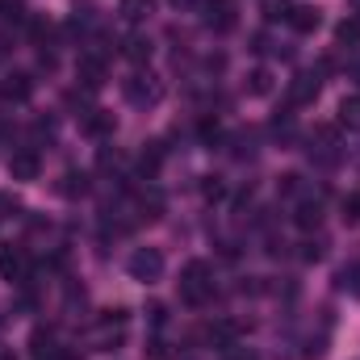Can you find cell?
Masks as SVG:
<instances>
[{"label": "cell", "mask_w": 360, "mask_h": 360, "mask_svg": "<svg viewBox=\"0 0 360 360\" xmlns=\"http://www.w3.org/2000/svg\"><path fill=\"white\" fill-rule=\"evenodd\" d=\"M180 297H184L188 306H205V302L214 297V281H210V264H201V260L184 264V272H180Z\"/></svg>", "instance_id": "cell-1"}, {"label": "cell", "mask_w": 360, "mask_h": 360, "mask_svg": "<svg viewBox=\"0 0 360 360\" xmlns=\"http://www.w3.org/2000/svg\"><path fill=\"white\" fill-rule=\"evenodd\" d=\"M126 269H130L134 281L151 285V281H160V276H164V252H160V248H139V252L126 260Z\"/></svg>", "instance_id": "cell-2"}, {"label": "cell", "mask_w": 360, "mask_h": 360, "mask_svg": "<svg viewBox=\"0 0 360 360\" xmlns=\"http://www.w3.org/2000/svg\"><path fill=\"white\" fill-rule=\"evenodd\" d=\"M122 92H126V101H130V105H160L164 84H160L151 72H134V76L122 84Z\"/></svg>", "instance_id": "cell-3"}, {"label": "cell", "mask_w": 360, "mask_h": 360, "mask_svg": "<svg viewBox=\"0 0 360 360\" xmlns=\"http://www.w3.org/2000/svg\"><path fill=\"white\" fill-rule=\"evenodd\" d=\"M0 276H4L8 285H25V281H30V256H25L21 248H4V252H0Z\"/></svg>", "instance_id": "cell-4"}, {"label": "cell", "mask_w": 360, "mask_h": 360, "mask_svg": "<svg viewBox=\"0 0 360 360\" xmlns=\"http://www.w3.org/2000/svg\"><path fill=\"white\" fill-rule=\"evenodd\" d=\"M205 25L214 34H226L235 25V0H205Z\"/></svg>", "instance_id": "cell-5"}, {"label": "cell", "mask_w": 360, "mask_h": 360, "mask_svg": "<svg viewBox=\"0 0 360 360\" xmlns=\"http://www.w3.org/2000/svg\"><path fill=\"white\" fill-rule=\"evenodd\" d=\"M319 96V76L314 72H297L289 80V105H310Z\"/></svg>", "instance_id": "cell-6"}, {"label": "cell", "mask_w": 360, "mask_h": 360, "mask_svg": "<svg viewBox=\"0 0 360 360\" xmlns=\"http://www.w3.org/2000/svg\"><path fill=\"white\" fill-rule=\"evenodd\" d=\"M285 21H289L297 34H314V30H319V21H323V13H319L314 4H293Z\"/></svg>", "instance_id": "cell-7"}, {"label": "cell", "mask_w": 360, "mask_h": 360, "mask_svg": "<svg viewBox=\"0 0 360 360\" xmlns=\"http://www.w3.org/2000/svg\"><path fill=\"white\" fill-rule=\"evenodd\" d=\"M38 172H42V160L34 151H17L8 160V176L13 180H38Z\"/></svg>", "instance_id": "cell-8"}, {"label": "cell", "mask_w": 360, "mask_h": 360, "mask_svg": "<svg viewBox=\"0 0 360 360\" xmlns=\"http://www.w3.org/2000/svg\"><path fill=\"white\" fill-rule=\"evenodd\" d=\"M76 76L84 80V89H101V84H105V59H101V55H80Z\"/></svg>", "instance_id": "cell-9"}, {"label": "cell", "mask_w": 360, "mask_h": 360, "mask_svg": "<svg viewBox=\"0 0 360 360\" xmlns=\"http://www.w3.org/2000/svg\"><path fill=\"white\" fill-rule=\"evenodd\" d=\"M0 92H4L8 101H30V92H34V80H30L25 72H13V76H4Z\"/></svg>", "instance_id": "cell-10"}, {"label": "cell", "mask_w": 360, "mask_h": 360, "mask_svg": "<svg viewBox=\"0 0 360 360\" xmlns=\"http://www.w3.org/2000/svg\"><path fill=\"white\" fill-rule=\"evenodd\" d=\"M122 55H126L130 63H147V59H151V38H143V34H130V38L122 42Z\"/></svg>", "instance_id": "cell-11"}, {"label": "cell", "mask_w": 360, "mask_h": 360, "mask_svg": "<svg viewBox=\"0 0 360 360\" xmlns=\"http://www.w3.org/2000/svg\"><path fill=\"white\" fill-rule=\"evenodd\" d=\"M84 134H92V139L113 134V113H109V109H92L89 117H84Z\"/></svg>", "instance_id": "cell-12"}, {"label": "cell", "mask_w": 360, "mask_h": 360, "mask_svg": "<svg viewBox=\"0 0 360 360\" xmlns=\"http://www.w3.org/2000/svg\"><path fill=\"white\" fill-rule=\"evenodd\" d=\"M117 13H122L126 21H147V17L155 13V0H122Z\"/></svg>", "instance_id": "cell-13"}, {"label": "cell", "mask_w": 360, "mask_h": 360, "mask_svg": "<svg viewBox=\"0 0 360 360\" xmlns=\"http://www.w3.org/2000/svg\"><path fill=\"white\" fill-rule=\"evenodd\" d=\"M340 126L344 130H360V96H344L340 101Z\"/></svg>", "instance_id": "cell-14"}, {"label": "cell", "mask_w": 360, "mask_h": 360, "mask_svg": "<svg viewBox=\"0 0 360 360\" xmlns=\"http://www.w3.org/2000/svg\"><path fill=\"white\" fill-rule=\"evenodd\" d=\"M335 42H340V46H356L360 42V17H344V21L335 25Z\"/></svg>", "instance_id": "cell-15"}, {"label": "cell", "mask_w": 360, "mask_h": 360, "mask_svg": "<svg viewBox=\"0 0 360 360\" xmlns=\"http://www.w3.org/2000/svg\"><path fill=\"white\" fill-rule=\"evenodd\" d=\"M160 164H164V147H160V143H147V151L139 155V168H143L147 176H155V172H160Z\"/></svg>", "instance_id": "cell-16"}, {"label": "cell", "mask_w": 360, "mask_h": 360, "mask_svg": "<svg viewBox=\"0 0 360 360\" xmlns=\"http://www.w3.org/2000/svg\"><path fill=\"white\" fill-rule=\"evenodd\" d=\"M293 222H297L302 231H310V226H319V222H323V210H319V201H306V205H297V214H293Z\"/></svg>", "instance_id": "cell-17"}, {"label": "cell", "mask_w": 360, "mask_h": 360, "mask_svg": "<svg viewBox=\"0 0 360 360\" xmlns=\"http://www.w3.org/2000/svg\"><path fill=\"white\" fill-rule=\"evenodd\" d=\"M59 193H63V197L89 193V176H84V172H68V176H63V184H59Z\"/></svg>", "instance_id": "cell-18"}, {"label": "cell", "mask_w": 360, "mask_h": 360, "mask_svg": "<svg viewBox=\"0 0 360 360\" xmlns=\"http://www.w3.org/2000/svg\"><path fill=\"white\" fill-rule=\"evenodd\" d=\"M218 360H260V356H256V348H243V344H226Z\"/></svg>", "instance_id": "cell-19"}, {"label": "cell", "mask_w": 360, "mask_h": 360, "mask_svg": "<svg viewBox=\"0 0 360 360\" xmlns=\"http://www.w3.org/2000/svg\"><path fill=\"white\" fill-rule=\"evenodd\" d=\"M335 281H340V289H352V293L360 297V264H352V269H344L340 276H335Z\"/></svg>", "instance_id": "cell-20"}, {"label": "cell", "mask_w": 360, "mask_h": 360, "mask_svg": "<svg viewBox=\"0 0 360 360\" xmlns=\"http://www.w3.org/2000/svg\"><path fill=\"white\" fill-rule=\"evenodd\" d=\"M0 17L4 21H21L25 17V4L21 0H0Z\"/></svg>", "instance_id": "cell-21"}, {"label": "cell", "mask_w": 360, "mask_h": 360, "mask_svg": "<svg viewBox=\"0 0 360 360\" xmlns=\"http://www.w3.org/2000/svg\"><path fill=\"white\" fill-rule=\"evenodd\" d=\"M248 89L256 92V96H264V92L272 89V76L264 72V68H256V72H252V84H248Z\"/></svg>", "instance_id": "cell-22"}, {"label": "cell", "mask_w": 360, "mask_h": 360, "mask_svg": "<svg viewBox=\"0 0 360 360\" xmlns=\"http://www.w3.org/2000/svg\"><path fill=\"white\" fill-rule=\"evenodd\" d=\"M289 8H293L289 0H264V17H269V21H276V17H289Z\"/></svg>", "instance_id": "cell-23"}, {"label": "cell", "mask_w": 360, "mask_h": 360, "mask_svg": "<svg viewBox=\"0 0 360 360\" xmlns=\"http://www.w3.org/2000/svg\"><path fill=\"white\" fill-rule=\"evenodd\" d=\"M218 139H222V126H218V122H201V143H205V147H214Z\"/></svg>", "instance_id": "cell-24"}, {"label": "cell", "mask_w": 360, "mask_h": 360, "mask_svg": "<svg viewBox=\"0 0 360 360\" xmlns=\"http://www.w3.org/2000/svg\"><path fill=\"white\" fill-rule=\"evenodd\" d=\"M143 356H147V360H172V352H168V344H164V340H151Z\"/></svg>", "instance_id": "cell-25"}, {"label": "cell", "mask_w": 360, "mask_h": 360, "mask_svg": "<svg viewBox=\"0 0 360 360\" xmlns=\"http://www.w3.org/2000/svg\"><path fill=\"white\" fill-rule=\"evenodd\" d=\"M344 222H360V193L344 197Z\"/></svg>", "instance_id": "cell-26"}, {"label": "cell", "mask_w": 360, "mask_h": 360, "mask_svg": "<svg viewBox=\"0 0 360 360\" xmlns=\"http://www.w3.org/2000/svg\"><path fill=\"white\" fill-rule=\"evenodd\" d=\"M147 319H151V327H164V319H168V310L155 302V306H147Z\"/></svg>", "instance_id": "cell-27"}, {"label": "cell", "mask_w": 360, "mask_h": 360, "mask_svg": "<svg viewBox=\"0 0 360 360\" xmlns=\"http://www.w3.org/2000/svg\"><path fill=\"white\" fill-rule=\"evenodd\" d=\"M302 260H323V243H306L302 248Z\"/></svg>", "instance_id": "cell-28"}, {"label": "cell", "mask_w": 360, "mask_h": 360, "mask_svg": "<svg viewBox=\"0 0 360 360\" xmlns=\"http://www.w3.org/2000/svg\"><path fill=\"white\" fill-rule=\"evenodd\" d=\"M281 193H297V176H281Z\"/></svg>", "instance_id": "cell-29"}, {"label": "cell", "mask_w": 360, "mask_h": 360, "mask_svg": "<svg viewBox=\"0 0 360 360\" xmlns=\"http://www.w3.org/2000/svg\"><path fill=\"white\" fill-rule=\"evenodd\" d=\"M42 360H76V356H72V352H59V348H55L51 356H42Z\"/></svg>", "instance_id": "cell-30"}, {"label": "cell", "mask_w": 360, "mask_h": 360, "mask_svg": "<svg viewBox=\"0 0 360 360\" xmlns=\"http://www.w3.org/2000/svg\"><path fill=\"white\" fill-rule=\"evenodd\" d=\"M0 360H13V352H0Z\"/></svg>", "instance_id": "cell-31"}, {"label": "cell", "mask_w": 360, "mask_h": 360, "mask_svg": "<svg viewBox=\"0 0 360 360\" xmlns=\"http://www.w3.org/2000/svg\"><path fill=\"white\" fill-rule=\"evenodd\" d=\"M172 4H188V0H172Z\"/></svg>", "instance_id": "cell-32"}, {"label": "cell", "mask_w": 360, "mask_h": 360, "mask_svg": "<svg viewBox=\"0 0 360 360\" xmlns=\"http://www.w3.org/2000/svg\"><path fill=\"white\" fill-rule=\"evenodd\" d=\"M356 8H360V0H356Z\"/></svg>", "instance_id": "cell-33"}]
</instances>
